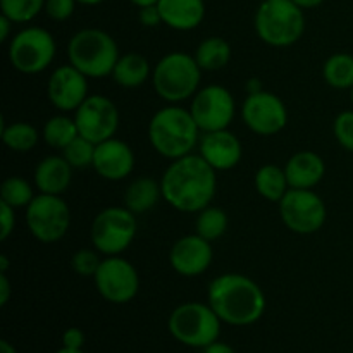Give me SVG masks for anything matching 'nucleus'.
I'll return each instance as SVG.
<instances>
[{
  "mask_svg": "<svg viewBox=\"0 0 353 353\" xmlns=\"http://www.w3.org/2000/svg\"><path fill=\"white\" fill-rule=\"evenodd\" d=\"M93 278L100 295L110 303L131 302L140 288L137 269L116 255H110L109 259L102 261Z\"/></svg>",
  "mask_w": 353,
  "mask_h": 353,
  "instance_id": "f8f14e48",
  "label": "nucleus"
},
{
  "mask_svg": "<svg viewBox=\"0 0 353 353\" xmlns=\"http://www.w3.org/2000/svg\"><path fill=\"white\" fill-rule=\"evenodd\" d=\"M86 76L74 65H61L55 69L48 81V99L57 109L76 110L86 97Z\"/></svg>",
  "mask_w": 353,
  "mask_h": 353,
  "instance_id": "dca6fc26",
  "label": "nucleus"
},
{
  "mask_svg": "<svg viewBox=\"0 0 353 353\" xmlns=\"http://www.w3.org/2000/svg\"><path fill=\"white\" fill-rule=\"evenodd\" d=\"M0 196H2V202L17 209V207L30 205L31 200H33V190H31L30 183L26 179L12 176V178H7L2 183Z\"/></svg>",
  "mask_w": 353,
  "mask_h": 353,
  "instance_id": "7c9ffc66",
  "label": "nucleus"
},
{
  "mask_svg": "<svg viewBox=\"0 0 353 353\" xmlns=\"http://www.w3.org/2000/svg\"><path fill=\"white\" fill-rule=\"evenodd\" d=\"M55 353H85V352H83L81 348H65V347H62L61 350L55 352Z\"/></svg>",
  "mask_w": 353,
  "mask_h": 353,
  "instance_id": "49530a36",
  "label": "nucleus"
},
{
  "mask_svg": "<svg viewBox=\"0 0 353 353\" xmlns=\"http://www.w3.org/2000/svg\"><path fill=\"white\" fill-rule=\"evenodd\" d=\"M203 353H236L233 347H230L228 343H223V341H214L209 347L203 348Z\"/></svg>",
  "mask_w": 353,
  "mask_h": 353,
  "instance_id": "a19ab883",
  "label": "nucleus"
},
{
  "mask_svg": "<svg viewBox=\"0 0 353 353\" xmlns=\"http://www.w3.org/2000/svg\"><path fill=\"white\" fill-rule=\"evenodd\" d=\"M7 265H9V262H7V257H6V255H2V257H0V272H6Z\"/></svg>",
  "mask_w": 353,
  "mask_h": 353,
  "instance_id": "de8ad7c7",
  "label": "nucleus"
},
{
  "mask_svg": "<svg viewBox=\"0 0 353 353\" xmlns=\"http://www.w3.org/2000/svg\"><path fill=\"white\" fill-rule=\"evenodd\" d=\"M162 23L174 30L186 31L199 26L205 14L203 0H159Z\"/></svg>",
  "mask_w": 353,
  "mask_h": 353,
  "instance_id": "aec40b11",
  "label": "nucleus"
},
{
  "mask_svg": "<svg viewBox=\"0 0 353 353\" xmlns=\"http://www.w3.org/2000/svg\"><path fill=\"white\" fill-rule=\"evenodd\" d=\"M221 323L212 307L199 302H188L176 307L169 317V331L179 343L193 348H205L217 341Z\"/></svg>",
  "mask_w": 353,
  "mask_h": 353,
  "instance_id": "423d86ee",
  "label": "nucleus"
},
{
  "mask_svg": "<svg viewBox=\"0 0 353 353\" xmlns=\"http://www.w3.org/2000/svg\"><path fill=\"white\" fill-rule=\"evenodd\" d=\"M245 124L254 133L259 134H276L286 126L288 112L286 107L274 93L269 92H254L245 100L243 110H241Z\"/></svg>",
  "mask_w": 353,
  "mask_h": 353,
  "instance_id": "2eb2a0df",
  "label": "nucleus"
},
{
  "mask_svg": "<svg viewBox=\"0 0 353 353\" xmlns=\"http://www.w3.org/2000/svg\"><path fill=\"white\" fill-rule=\"evenodd\" d=\"M74 2L76 0H47L45 2V9L47 14L55 21H64L74 10Z\"/></svg>",
  "mask_w": 353,
  "mask_h": 353,
  "instance_id": "c9c22d12",
  "label": "nucleus"
},
{
  "mask_svg": "<svg viewBox=\"0 0 353 353\" xmlns=\"http://www.w3.org/2000/svg\"><path fill=\"white\" fill-rule=\"evenodd\" d=\"M26 223L37 240L43 243H54L68 233L71 214L68 203L61 196L41 193L40 196H34L28 205Z\"/></svg>",
  "mask_w": 353,
  "mask_h": 353,
  "instance_id": "9d476101",
  "label": "nucleus"
},
{
  "mask_svg": "<svg viewBox=\"0 0 353 353\" xmlns=\"http://www.w3.org/2000/svg\"><path fill=\"white\" fill-rule=\"evenodd\" d=\"M138 223L134 214L124 207L102 210L92 224V241L99 252L117 255L126 250L137 236Z\"/></svg>",
  "mask_w": 353,
  "mask_h": 353,
  "instance_id": "6e6552de",
  "label": "nucleus"
},
{
  "mask_svg": "<svg viewBox=\"0 0 353 353\" xmlns=\"http://www.w3.org/2000/svg\"><path fill=\"white\" fill-rule=\"evenodd\" d=\"M190 112L205 133L226 130L234 117V99L223 86H207L195 95Z\"/></svg>",
  "mask_w": 353,
  "mask_h": 353,
  "instance_id": "4468645a",
  "label": "nucleus"
},
{
  "mask_svg": "<svg viewBox=\"0 0 353 353\" xmlns=\"http://www.w3.org/2000/svg\"><path fill=\"white\" fill-rule=\"evenodd\" d=\"M102 261L99 255L92 250H79L72 257V269L78 272L79 276H95L99 271Z\"/></svg>",
  "mask_w": 353,
  "mask_h": 353,
  "instance_id": "72a5a7b5",
  "label": "nucleus"
},
{
  "mask_svg": "<svg viewBox=\"0 0 353 353\" xmlns=\"http://www.w3.org/2000/svg\"><path fill=\"white\" fill-rule=\"evenodd\" d=\"M212 262V248L200 234H190L174 243L171 250V265L181 276H200Z\"/></svg>",
  "mask_w": 353,
  "mask_h": 353,
  "instance_id": "f3484780",
  "label": "nucleus"
},
{
  "mask_svg": "<svg viewBox=\"0 0 353 353\" xmlns=\"http://www.w3.org/2000/svg\"><path fill=\"white\" fill-rule=\"evenodd\" d=\"M69 62L86 78L112 74L119 50L110 34L100 30H83L71 38L68 47Z\"/></svg>",
  "mask_w": 353,
  "mask_h": 353,
  "instance_id": "20e7f679",
  "label": "nucleus"
},
{
  "mask_svg": "<svg viewBox=\"0 0 353 353\" xmlns=\"http://www.w3.org/2000/svg\"><path fill=\"white\" fill-rule=\"evenodd\" d=\"M279 212L283 223L300 234L316 233L326 221L324 202L310 190H288L279 202Z\"/></svg>",
  "mask_w": 353,
  "mask_h": 353,
  "instance_id": "9b49d317",
  "label": "nucleus"
},
{
  "mask_svg": "<svg viewBox=\"0 0 353 353\" xmlns=\"http://www.w3.org/2000/svg\"><path fill=\"white\" fill-rule=\"evenodd\" d=\"M72 165L64 157H47L37 165L34 183L41 193L61 195L71 183Z\"/></svg>",
  "mask_w": 353,
  "mask_h": 353,
  "instance_id": "4be33fe9",
  "label": "nucleus"
},
{
  "mask_svg": "<svg viewBox=\"0 0 353 353\" xmlns=\"http://www.w3.org/2000/svg\"><path fill=\"white\" fill-rule=\"evenodd\" d=\"M10 296V285L7 279L6 272H0V305H6Z\"/></svg>",
  "mask_w": 353,
  "mask_h": 353,
  "instance_id": "ea45409f",
  "label": "nucleus"
},
{
  "mask_svg": "<svg viewBox=\"0 0 353 353\" xmlns=\"http://www.w3.org/2000/svg\"><path fill=\"white\" fill-rule=\"evenodd\" d=\"M0 223H2L0 240H7L9 234L12 233L16 219H14V207H10L9 203L6 202H0Z\"/></svg>",
  "mask_w": 353,
  "mask_h": 353,
  "instance_id": "e433bc0d",
  "label": "nucleus"
},
{
  "mask_svg": "<svg viewBox=\"0 0 353 353\" xmlns=\"http://www.w3.org/2000/svg\"><path fill=\"white\" fill-rule=\"evenodd\" d=\"M133 150L124 141L109 138V140L97 145L93 168L102 178L110 179V181H119L133 171Z\"/></svg>",
  "mask_w": 353,
  "mask_h": 353,
  "instance_id": "a211bd4d",
  "label": "nucleus"
},
{
  "mask_svg": "<svg viewBox=\"0 0 353 353\" xmlns=\"http://www.w3.org/2000/svg\"><path fill=\"white\" fill-rule=\"evenodd\" d=\"M231 59V47L223 38H207L199 45L195 52V61L203 71L223 69Z\"/></svg>",
  "mask_w": 353,
  "mask_h": 353,
  "instance_id": "393cba45",
  "label": "nucleus"
},
{
  "mask_svg": "<svg viewBox=\"0 0 353 353\" xmlns=\"http://www.w3.org/2000/svg\"><path fill=\"white\" fill-rule=\"evenodd\" d=\"M55 57V40L41 28L19 31L9 45V59L14 69L24 74H37L52 64Z\"/></svg>",
  "mask_w": 353,
  "mask_h": 353,
  "instance_id": "1a4fd4ad",
  "label": "nucleus"
},
{
  "mask_svg": "<svg viewBox=\"0 0 353 353\" xmlns=\"http://www.w3.org/2000/svg\"><path fill=\"white\" fill-rule=\"evenodd\" d=\"M140 21L145 24V26H157L159 23H162V16L159 7L157 6L141 7Z\"/></svg>",
  "mask_w": 353,
  "mask_h": 353,
  "instance_id": "58836bf2",
  "label": "nucleus"
},
{
  "mask_svg": "<svg viewBox=\"0 0 353 353\" xmlns=\"http://www.w3.org/2000/svg\"><path fill=\"white\" fill-rule=\"evenodd\" d=\"M200 155L219 171L234 168L241 159L240 140L228 130L210 131L200 141Z\"/></svg>",
  "mask_w": 353,
  "mask_h": 353,
  "instance_id": "6ab92c4d",
  "label": "nucleus"
},
{
  "mask_svg": "<svg viewBox=\"0 0 353 353\" xmlns=\"http://www.w3.org/2000/svg\"><path fill=\"white\" fill-rule=\"evenodd\" d=\"M228 228V216L216 207H205L196 219V234L207 241L217 240Z\"/></svg>",
  "mask_w": 353,
  "mask_h": 353,
  "instance_id": "c756f323",
  "label": "nucleus"
},
{
  "mask_svg": "<svg viewBox=\"0 0 353 353\" xmlns=\"http://www.w3.org/2000/svg\"><path fill=\"white\" fill-rule=\"evenodd\" d=\"M292 2H295L296 6L299 7H316V6H319L321 2H324V0H292Z\"/></svg>",
  "mask_w": 353,
  "mask_h": 353,
  "instance_id": "37998d69",
  "label": "nucleus"
},
{
  "mask_svg": "<svg viewBox=\"0 0 353 353\" xmlns=\"http://www.w3.org/2000/svg\"><path fill=\"white\" fill-rule=\"evenodd\" d=\"M45 0H0L3 16L12 23H26L31 21L43 7Z\"/></svg>",
  "mask_w": 353,
  "mask_h": 353,
  "instance_id": "2f4dec72",
  "label": "nucleus"
},
{
  "mask_svg": "<svg viewBox=\"0 0 353 353\" xmlns=\"http://www.w3.org/2000/svg\"><path fill=\"white\" fill-rule=\"evenodd\" d=\"M0 353H17L16 348L9 343V341L2 340L0 341Z\"/></svg>",
  "mask_w": 353,
  "mask_h": 353,
  "instance_id": "c03bdc74",
  "label": "nucleus"
},
{
  "mask_svg": "<svg viewBox=\"0 0 353 353\" xmlns=\"http://www.w3.org/2000/svg\"><path fill=\"white\" fill-rule=\"evenodd\" d=\"M285 172L292 188L310 190L323 179L324 162L314 152H300L290 159Z\"/></svg>",
  "mask_w": 353,
  "mask_h": 353,
  "instance_id": "412c9836",
  "label": "nucleus"
},
{
  "mask_svg": "<svg viewBox=\"0 0 353 353\" xmlns=\"http://www.w3.org/2000/svg\"><path fill=\"white\" fill-rule=\"evenodd\" d=\"M10 23H12V21H10L9 17L3 16V14H2V17H0V40H2V41H6L7 37H9Z\"/></svg>",
  "mask_w": 353,
  "mask_h": 353,
  "instance_id": "79ce46f5",
  "label": "nucleus"
},
{
  "mask_svg": "<svg viewBox=\"0 0 353 353\" xmlns=\"http://www.w3.org/2000/svg\"><path fill=\"white\" fill-rule=\"evenodd\" d=\"M74 121L79 137L99 145L116 133L119 126V112L107 97L93 95L76 109Z\"/></svg>",
  "mask_w": 353,
  "mask_h": 353,
  "instance_id": "ddd939ff",
  "label": "nucleus"
},
{
  "mask_svg": "<svg viewBox=\"0 0 353 353\" xmlns=\"http://www.w3.org/2000/svg\"><path fill=\"white\" fill-rule=\"evenodd\" d=\"M95 148L97 145L92 143L90 140L83 137H76L68 147L62 148V152H64V159L72 168H88V165H93Z\"/></svg>",
  "mask_w": 353,
  "mask_h": 353,
  "instance_id": "473e14b6",
  "label": "nucleus"
},
{
  "mask_svg": "<svg viewBox=\"0 0 353 353\" xmlns=\"http://www.w3.org/2000/svg\"><path fill=\"white\" fill-rule=\"evenodd\" d=\"M288 186L286 172L276 165H264L259 169L255 176L257 192L271 202H281V199L288 192Z\"/></svg>",
  "mask_w": 353,
  "mask_h": 353,
  "instance_id": "a878e982",
  "label": "nucleus"
},
{
  "mask_svg": "<svg viewBox=\"0 0 353 353\" xmlns=\"http://www.w3.org/2000/svg\"><path fill=\"white\" fill-rule=\"evenodd\" d=\"M131 2L138 7H148V6H157L159 0H131Z\"/></svg>",
  "mask_w": 353,
  "mask_h": 353,
  "instance_id": "a18cd8bd",
  "label": "nucleus"
},
{
  "mask_svg": "<svg viewBox=\"0 0 353 353\" xmlns=\"http://www.w3.org/2000/svg\"><path fill=\"white\" fill-rule=\"evenodd\" d=\"M200 83V65L185 52H171L154 69L155 92L168 102H179L195 93Z\"/></svg>",
  "mask_w": 353,
  "mask_h": 353,
  "instance_id": "0eeeda50",
  "label": "nucleus"
},
{
  "mask_svg": "<svg viewBox=\"0 0 353 353\" xmlns=\"http://www.w3.org/2000/svg\"><path fill=\"white\" fill-rule=\"evenodd\" d=\"M114 79L117 85L134 88L143 85L150 76V64L147 59L140 54H126L119 57L116 68L112 71Z\"/></svg>",
  "mask_w": 353,
  "mask_h": 353,
  "instance_id": "5701e85b",
  "label": "nucleus"
},
{
  "mask_svg": "<svg viewBox=\"0 0 353 353\" xmlns=\"http://www.w3.org/2000/svg\"><path fill=\"white\" fill-rule=\"evenodd\" d=\"M334 134L341 147L353 152V112H341L334 121Z\"/></svg>",
  "mask_w": 353,
  "mask_h": 353,
  "instance_id": "f704fd0d",
  "label": "nucleus"
},
{
  "mask_svg": "<svg viewBox=\"0 0 353 353\" xmlns=\"http://www.w3.org/2000/svg\"><path fill=\"white\" fill-rule=\"evenodd\" d=\"M257 34L272 47H288L305 30L302 7L292 0H265L255 16Z\"/></svg>",
  "mask_w": 353,
  "mask_h": 353,
  "instance_id": "39448f33",
  "label": "nucleus"
},
{
  "mask_svg": "<svg viewBox=\"0 0 353 353\" xmlns=\"http://www.w3.org/2000/svg\"><path fill=\"white\" fill-rule=\"evenodd\" d=\"M199 130L192 112L181 107H165L152 117L148 137L159 154L168 159H179L195 147Z\"/></svg>",
  "mask_w": 353,
  "mask_h": 353,
  "instance_id": "7ed1b4c3",
  "label": "nucleus"
},
{
  "mask_svg": "<svg viewBox=\"0 0 353 353\" xmlns=\"http://www.w3.org/2000/svg\"><path fill=\"white\" fill-rule=\"evenodd\" d=\"M76 137H79L76 121L64 116L52 117L43 128L45 141L54 148H65Z\"/></svg>",
  "mask_w": 353,
  "mask_h": 353,
  "instance_id": "cd10ccee",
  "label": "nucleus"
},
{
  "mask_svg": "<svg viewBox=\"0 0 353 353\" xmlns=\"http://www.w3.org/2000/svg\"><path fill=\"white\" fill-rule=\"evenodd\" d=\"M85 345V333L79 327H69L62 334V347L65 348H81Z\"/></svg>",
  "mask_w": 353,
  "mask_h": 353,
  "instance_id": "4c0bfd02",
  "label": "nucleus"
},
{
  "mask_svg": "<svg viewBox=\"0 0 353 353\" xmlns=\"http://www.w3.org/2000/svg\"><path fill=\"white\" fill-rule=\"evenodd\" d=\"M76 2L86 3V6H95V3H100V2H103V0H76Z\"/></svg>",
  "mask_w": 353,
  "mask_h": 353,
  "instance_id": "09e8293b",
  "label": "nucleus"
},
{
  "mask_svg": "<svg viewBox=\"0 0 353 353\" xmlns=\"http://www.w3.org/2000/svg\"><path fill=\"white\" fill-rule=\"evenodd\" d=\"M2 140L16 152H28L38 143V131L28 123H14L2 128Z\"/></svg>",
  "mask_w": 353,
  "mask_h": 353,
  "instance_id": "c85d7f7f",
  "label": "nucleus"
},
{
  "mask_svg": "<svg viewBox=\"0 0 353 353\" xmlns=\"http://www.w3.org/2000/svg\"><path fill=\"white\" fill-rule=\"evenodd\" d=\"M324 79L334 88H353V55H331L324 64Z\"/></svg>",
  "mask_w": 353,
  "mask_h": 353,
  "instance_id": "bb28decb",
  "label": "nucleus"
},
{
  "mask_svg": "<svg viewBox=\"0 0 353 353\" xmlns=\"http://www.w3.org/2000/svg\"><path fill=\"white\" fill-rule=\"evenodd\" d=\"M207 295L214 312L231 326H250L265 310V296L257 283L234 272L214 279Z\"/></svg>",
  "mask_w": 353,
  "mask_h": 353,
  "instance_id": "f03ea898",
  "label": "nucleus"
},
{
  "mask_svg": "<svg viewBox=\"0 0 353 353\" xmlns=\"http://www.w3.org/2000/svg\"><path fill=\"white\" fill-rule=\"evenodd\" d=\"M352 102H353V88H352Z\"/></svg>",
  "mask_w": 353,
  "mask_h": 353,
  "instance_id": "8fccbe9b",
  "label": "nucleus"
},
{
  "mask_svg": "<svg viewBox=\"0 0 353 353\" xmlns=\"http://www.w3.org/2000/svg\"><path fill=\"white\" fill-rule=\"evenodd\" d=\"M162 188L150 178H138L128 186L124 203L133 214H143L159 202Z\"/></svg>",
  "mask_w": 353,
  "mask_h": 353,
  "instance_id": "b1692460",
  "label": "nucleus"
},
{
  "mask_svg": "<svg viewBox=\"0 0 353 353\" xmlns=\"http://www.w3.org/2000/svg\"><path fill=\"white\" fill-rule=\"evenodd\" d=\"M162 195L181 212H199L216 193V169L202 155L174 159L162 176Z\"/></svg>",
  "mask_w": 353,
  "mask_h": 353,
  "instance_id": "f257e3e1",
  "label": "nucleus"
}]
</instances>
